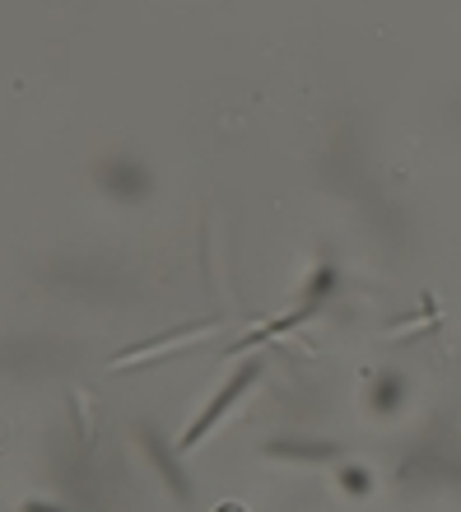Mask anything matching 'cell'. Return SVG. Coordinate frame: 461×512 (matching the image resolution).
Here are the masks:
<instances>
[{"label":"cell","mask_w":461,"mask_h":512,"mask_svg":"<svg viewBox=\"0 0 461 512\" xmlns=\"http://www.w3.org/2000/svg\"><path fill=\"white\" fill-rule=\"evenodd\" d=\"M261 368H266V364H261V359H247V364L238 368V373H233V378L224 382V387H219V396H215V401L205 405L201 415H196V419H191V424H187V433H182V443H177V447H182V452H191V447H201V443H205V433H215V429H219V419L229 415L233 405L243 401L247 391H252V387H257V382H261Z\"/></svg>","instance_id":"6da1fadb"},{"label":"cell","mask_w":461,"mask_h":512,"mask_svg":"<svg viewBox=\"0 0 461 512\" xmlns=\"http://www.w3.org/2000/svg\"><path fill=\"white\" fill-rule=\"evenodd\" d=\"M140 447H145V457L154 461V471H159V480L177 494V503H191V485H187V471H182V461H177V452L159 438V429L154 424H140Z\"/></svg>","instance_id":"7a4b0ae2"},{"label":"cell","mask_w":461,"mask_h":512,"mask_svg":"<svg viewBox=\"0 0 461 512\" xmlns=\"http://www.w3.org/2000/svg\"><path fill=\"white\" fill-rule=\"evenodd\" d=\"M215 322H191V326H177V331H168V336H154V340H140V345H131V350H122L117 359H112V373H126L131 364H150V359H159L163 350H177V345H191V340H201L205 331H210Z\"/></svg>","instance_id":"3957f363"},{"label":"cell","mask_w":461,"mask_h":512,"mask_svg":"<svg viewBox=\"0 0 461 512\" xmlns=\"http://www.w3.org/2000/svg\"><path fill=\"white\" fill-rule=\"evenodd\" d=\"M266 457H285V461H331L340 457L336 443H308V438H280L266 447Z\"/></svg>","instance_id":"277c9868"},{"label":"cell","mask_w":461,"mask_h":512,"mask_svg":"<svg viewBox=\"0 0 461 512\" xmlns=\"http://www.w3.org/2000/svg\"><path fill=\"white\" fill-rule=\"evenodd\" d=\"M364 480H368L364 471H345V485H350V489H364Z\"/></svg>","instance_id":"5b68a950"},{"label":"cell","mask_w":461,"mask_h":512,"mask_svg":"<svg viewBox=\"0 0 461 512\" xmlns=\"http://www.w3.org/2000/svg\"><path fill=\"white\" fill-rule=\"evenodd\" d=\"M24 512H61V508H42V503H28Z\"/></svg>","instance_id":"8992f818"}]
</instances>
